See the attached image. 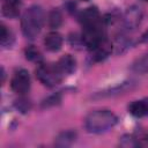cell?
I'll list each match as a JSON object with an SVG mask.
<instances>
[{
	"instance_id": "cell-11",
	"label": "cell",
	"mask_w": 148,
	"mask_h": 148,
	"mask_svg": "<svg viewBox=\"0 0 148 148\" xmlns=\"http://www.w3.org/2000/svg\"><path fill=\"white\" fill-rule=\"evenodd\" d=\"M21 10V0H3L2 15L8 18H15Z\"/></svg>"
},
{
	"instance_id": "cell-9",
	"label": "cell",
	"mask_w": 148,
	"mask_h": 148,
	"mask_svg": "<svg viewBox=\"0 0 148 148\" xmlns=\"http://www.w3.org/2000/svg\"><path fill=\"white\" fill-rule=\"evenodd\" d=\"M135 86V81L128 80V81H124L120 83H117L112 87H109L99 92L96 94L97 97H110V96H116V95H120L126 92L127 90H131L133 87Z\"/></svg>"
},
{
	"instance_id": "cell-10",
	"label": "cell",
	"mask_w": 148,
	"mask_h": 148,
	"mask_svg": "<svg viewBox=\"0 0 148 148\" xmlns=\"http://www.w3.org/2000/svg\"><path fill=\"white\" fill-rule=\"evenodd\" d=\"M44 45L47 51L50 52H57L62 46V37L57 31L49 32L44 38Z\"/></svg>"
},
{
	"instance_id": "cell-20",
	"label": "cell",
	"mask_w": 148,
	"mask_h": 148,
	"mask_svg": "<svg viewBox=\"0 0 148 148\" xmlns=\"http://www.w3.org/2000/svg\"><path fill=\"white\" fill-rule=\"evenodd\" d=\"M60 102V98H59V96L58 95H53V96H51L50 98H47V99H45L44 101V104L47 106V105H56V104H58Z\"/></svg>"
},
{
	"instance_id": "cell-13",
	"label": "cell",
	"mask_w": 148,
	"mask_h": 148,
	"mask_svg": "<svg viewBox=\"0 0 148 148\" xmlns=\"http://www.w3.org/2000/svg\"><path fill=\"white\" fill-rule=\"evenodd\" d=\"M59 68L61 69V72L64 73V75H69L73 72H75L76 69V61L75 59L71 56V54H65L64 57H61L59 59V61L57 62Z\"/></svg>"
},
{
	"instance_id": "cell-1",
	"label": "cell",
	"mask_w": 148,
	"mask_h": 148,
	"mask_svg": "<svg viewBox=\"0 0 148 148\" xmlns=\"http://www.w3.org/2000/svg\"><path fill=\"white\" fill-rule=\"evenodd\" d=\"M117 123L116 114L110 110H95L84 119V127L89 133H104Z\"/></svg>"
},
{
	"instance_id": "cell-16",
	"label": "cell",
	"mask_w": 148,
	"mask_h": 148,
	"mask_svg": "<svg viewBox=\"0 0 148 148\" xmlns=\"http://www.w3.org/2000/svg\"><path fill=\"white\" fill-rule=\"evenodd\" d=\"M47 22H49V25L53 29L60 27L61 22H62V15L61 13L58 10V9H53L49 13V16H47Z\"/></svg>"
},
{
	"instance_id": "cell-21",
	"label": "cell",
	"mask_w": 148,
	"mask_h": 148,
	"mask_svg": "<svg viewBox=\"0 0 148 148\" xmlns=\"http://www.w3.org/2000/svg\"><path fill=\"white\" fill-rule=\"evenodd\" d=\"M148 40V30L142 35V37H141V39H140V43H142V42H147Z\"/></svg>"
},
{
	"instance_id": "cell-15",
	"label": "cell",
	"mask_w": 148,
	"mask_h": 148,
	"mask_svg": "<svg viewBox=\"0 0 148 148\" xmlns=\"http://www.w3.org/2000/svg\"><path fill=\"white\" fill-rule=\"evenodd\" d=\"M0 39H1V45L3 47H10L13 45L14 42V35L13 32L5 25L1 24V35H0Z\"/></svg>"
},
{
	"instance_id": "cell-23",
	"label": "cell",
	"mask_w": 148,
	"mask_h": 148,
	"mask_svg": "<svg viewBox=\"0 0 148 148\" xmlns=\"http://www.w3.org/2000/svg\"><path fill=\"white\" fill-rule=\"evenodd\" d=\"M142 1H148V0H142Z\"/></svg>"
},
{
	"instance_id": "cell-12",
	"label": "cell",
	"mask_w": 148,
	"mask_h": 148,
	"mask_svg": "<svg viewBox=\"0 0 148 148\" xmlns=\"http://www.w3.org/2000/svg\"><path fill=\"white\" fill-rule=\"evenodd\" d=\"M75 140H76V132L68 130V131H64L59 133L56 136L54 145L59 148H66V147L72 146L75 142Z\"/></svg>"
},
{
	"instance_id": "cell-5",
	"label": "cell",
	"mask_w": 148,
	"mask_h": 148,
	"mask_svg": "<svg viewBox=\"0 0 148 148\" xmlns=\"http://www.w3.org/2000/svg\"><path fill=\"white\" fill-rule=\"evenodd\" d=\"M12 90L17 95H24L30 89V76L28 71L25 69H18L10 81Z\"/></svg>"
},
{
	"instance_id": "cell-22",
	"label": "cell",
	"mask_w": 148,
	"mask_h": 148,
	"mask_svg": "<svg viewBox=\"0 0 148 148\" xmlns=\"http://www.w3.org/2000/svg\"><path fill=\"white\" fill-rule=\"evenodd\" d=\"M81 1H89V0H81Z\"/></svg>"
},
{
	"instance_id": "cell-19",
	"label": "cell",
	"mask_w": 148,
	"mask_h": 148,
	"mask_svg": "<svg viewBox=\"0 0 148 148\" xmlns=\"http://www.w3.org/2000/svg\"><path fill=\"white\" fill-rule=\"evenodd\" d=\"M15 105L16 108L22 111V112H27L29 109H30V102L27 99V98H20L15 102Z\"/></svg>"
},
{
	"instance_id": "cell-17",
	"label": "cell",
	"mask_w": 148,
	"mask_h": 148,
	"mask_svg": "<svg viewBox=\"0 0 148 148\" xmlns=\"http://www.w3.org/2000/svg\"><path fill=\"white\" fill-rule=\"evenodd\" d=\"M133 69H134L136 73H140V74L148 73V53H146L142 58H140V59L133 65Z\"/></svg>"
},
{
	"instance_id": "cell-2",
	"label": "cell",
	"mask_w": 148,
	"mask_h": 148,
	"mask_svg": "<svg viewBox=\"0 0 148 148\" xmlns=\"http://www.w3.org/2000/svg\"><path fill=\"white\" fill-rule=\"evenodd\" d=\"M44 24V12L40 6L29 7L21 20V28L23 35L29 39H35L42 31Z\"/></svg>"
},
{
	"instance_id": "cell-7",
	"label": "cell",
	"mask_w": 148,
	"mask_h": 148,
	"mask_svg": "<svg viewBox=\"0 0 148 148\" xmlns=\"http://www.w3.org/2000/svg\"><path fill=\"white\" fill-rule=\"evenodd\" d=\"M90 51V57L94 61H102L106 59L111 52H112V44L111 42L105 37L97 44H95L92 47L89 49Z\"/></svg>"
},
{
	"instance_id": "cell-4",
	"label": "cell",
	"mask_w": 148,
	"mask_h": 148,
	"mask_svg": "<svg viewBox=\"0 0 148 148\" xmlns=\"http://www.w3.org/2000/svg\"><path fill=\"white\" fill-rule=\"evenodd\" d=\"M105 18L94 25H89V27H84L83 31H82V36H81V40L82 43L88 47H92L95 44H97L98 42H101L102 39L105 38Z\"/></svg>"
},
{
	"instance_id": "cell-6",
	"label": "cell",
	"mask_w": 148,
	"mask_h": 148,
	"mask_svg": "<svg viewBox=\"0 0 148 148\" xmlns=\"http://www.w3.org/2000/svg\"><path fill=\"white\" fill-rule=\"evenodd\" d=\"M142 20V10L138 6H131L127 8L123 16V27L126 31H132L140 24Z\"/></svg>"
},
{
	"instance_id": "cell-3",
	"label": "cell",
	"mask_w": 148,
	"mask_h": 148,
	"mask_svg": "<svg viewBox=\"0 0 148 148\" xmlns=\"http://www.w3.org/2000/svg\"><path fill=\"white\" fill-rule=\"evenodd\" d=\"M36 76L44 86L52 88L61 82L64 73L59 68L58 64L42 62L36 68Z\"/></svg>"
},
{
	"instance_id": "cell-8",
	"label": "cell",
	"mask_w": 148,
	"mask_h": 148,
	"mask_svg": "<svg viewBox=\"0 0 148 148\" xmlns=\"http://www.w3.org/2000/svg\"><path fill=\"white\" fill-rule=\"evenodd\" d=\"M104 18H102L98 9L96 7H88L84 10H82L79 15V21L82 24V28L97 24L102 22Z\"/></svg>"
},
{
	"instance_id": "cell-18",
	"label": "cell",
	"mask_w": 148,
	"mask_h": 148,
	"mask_svg": "<svg viewBox=\"0 0 148 148\" xmlns=\"http://www.w3.org/2000/svg\"><path fill=\"white\" fill-rule=\"evenodd\" d=\"M25 58L31 61H39L42 59V56L37 49H35L34 46H29L25 50Z\"/></svg>"
},
{
	"instance_id": "cell-14",
	"label": "cell",
	"mask_w": 148,
	"mask_h": 148,
	"mask_svg": "<svg viewBox=\"0 0 148 148\" xmlns=\"http://www.w3.org/2000/svg\"><path fill=\"white\" fill-rule=\"evenodd\" d=\"M128 111L134 117H143L148 114V99L134 101L128 105Z\"/></svg>"
}]
</instances>
